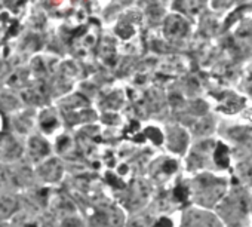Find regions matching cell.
Masks as SVG:
<instances>
[{"label":"cell","mask_w":252,"mask_h":227,"mask_svg":"<svg viewBox=\"0 0 252 227\" xmlns=\"http://www.w3.org/2000/svg\"><path fill=\"white\" fill-rule=\"evenodd\" d=\"M132 33H134V30H132L131 26H128V24H122V26H119V34H120L122 37L128 39L129 36H132Z\"/></svg>","instance_id":"14"},{"label":"cell","mask_w":252,"mask_h":227,"mask_svg":"<svg viewBox=\"0 0 252 227\" xmlns=\"http://www.w3.org/2000/svg\"><path fill=\"white\" fill-rule=\"evenodd\" d=\"M40 37L39 36H36V34H32V36H29L27 39H26V42H24V46L29 49V51H36V49H39L42 45H40Z\"/></svg>","instance_id":"12"},{"label":"cell","mask_w":252,"mask_h":227,"mask_svg":"<svg viewBox=\"0 0 252 227\" xmlns=\"http://www.w3.org/2000/svg\"><path fill=\"white\" fill-rule=\"evenodd\" d=\"M184 227H221L218 220L206 211H189L184 217Z\"/></svg>","instance_id":"1"},{"label":"cell","mask_w":252,"mask_h":227,"mask_svg":"<svg viewBox=\"0 0 252 227\" xmlns=\"http://www.w3.org/2000/svg\"><path fill=\"white\" fill-rule=\"evenodd\" d=\"M24 2H26V0H5L6 6H8L11 11H14V12H18V11L23 8Z\"/></svg>","instance_id":"13"},{"label":"cell","mask_w":252,"mask_h":227,"mask_svg":"<svg viewBox=\"0 0 252 227\" xmlns=\"http://www.w3.org/2000/svg\"><path fill=\"white\" fill-rule=\"evenodd\" d=\"M37 174L42 180L48 183H55L63 177V163L58 159H48L39 166Z\"/></svg>","instance_id":"2"},{"label":"cell","mask_w":252,"mask_h":227,"mask_svg":"<svg viewBox=\"0 0 252 227\" xmlns=\"http://www.w3.org/2000/svg\"><path fill=\"white\" fill-rule=\"evenodd\" d=\"M46 86L39 82L36 85H33L32 88H27L21 92V98L29 102V104H42L46 99Z\"/></svg>","instance_id":"4"},{"label":"cell","mask_w":252,"mask_h":227,"mask_svg":"<svg viewBox=\"0 0 252 227\" xmlns=\"http://www.w3.org/2000/svg\"><path fill=\"white\" fill-rule=\"evenodd\" d=\"M0 227H2V226H0Z\"/></svg>","instance_id":"19"},{"label":"cell","mask_w":252,"mask_h":227,"mask_svg":"<svg viewBox=\"0 0 252 227\" xmlns=\"http://www.w3.org/2000/svg\"><path fill=\"white\" fill-rule=\"evenodd\" d=\"M26 227H37V226H36V224H34V223H33V224H27V226H26Z\"/></svg>","instance_id":"17"},{"label":"cell","mask_w":252,"mask_h":227,"mask_svg":"<svg viewBox=\"0 0 252 227\" xmlns=\"http://www.w3.org/2000/svg\"><path fill=\"white\" fill-rule=\"evenodd\" d=\"M249 80H252V68H251V73H249Z\"/></svg>","instance_id":"18"},{"label":"cell","mask_w":252,"mask_h":227,"mask_svg":"<svg viewBox=\"0 0 252 227\" xmlns=\"http://www.w3.org/2000/svg\"><path fill=\"white\" fill-rule=\"evenodd\" d=\"M29 152L34 161H40L49 155V144L39 137H32L29 140Z\"/></svg>","instance_id":"6"},{"label":"cell","mask_w":252,"mask_h":227,"mask_svg":"<svg viewBox=\"0 0 252 227\" xmlns=\"http://www.w3.org/2000/svg\"><path fill=\"white\" fill-rule=\"evenodd\" d=\"M27 80V71L26 70H17L15 73H12L8 79V85L14 86V88H20L26 83Z\"/></svg>","instance_id":"8"},{"label":"cell","mask_w":252,"mask_h":227,"mask_svg":"<svg viewBox=\"0 0 252 227\" xmlns=\"http://www.w3.org/2000/svg\"><path fill=\"white\" fill-rule=\"evenodd\" d=\"M6 128V119H5V115L2 111H0V134H2Z\"/></svg>","instance_id":"16"},{"label":"cell","mask_w":252,"mask_h":227,"mask_svg":"<svg viewBox=\"0 0 252 227\" xmlns=\"http://www.w3.org/2000/svg\"><path fill=\"white\" fill-rule=\"evenodd\" d=\"M32 70H33V73H34L37 77H42V76L46 73L45 63H43V60H42L40 57H37V58H34V60L32 61Z\"/></svg>","instance_id":"11"},{"label":"cell","mask_w":252,"mask_h":227,"mask_svg":"<svg viewBox=\"0 0 252 227\" xmlns=\"http://www.w3.org/2000/svg\"><path fill=\"white\" fill-rule=\"evenodd\" d=\"M243 175H245V178H246L248 181H252V162H249V163L245 166Z\"/></svg>","instance_id":"15"},{"label":"cell","mask_w":252,"mask_h":227,"mask_svg":"<svg viewBox=\"0 0 252 227\" xmlns=\"http://www.w3.org/2000/svg\"><path fill=\"white\" fill-rule=\"evenodd\" d=\"M187 21L178 15H172L166 20L165 24V33L169 39L175 40V39H181L186 32H187Z\"/></svg>","instance_id":"3"},{"label":"cell","mask_w":252,"mask_h":227,"mask_svg":"<svg viewBox=\"0 0 252 227\" xmlns=\"http://www.w3.org/2000/svg\"><path fill=\"white\" fill-rule=\"evenodd\" d=\"M40 125H42V130L51 131V130L57 128V119L54 115H51V113H43L42 119H40Z\"/></svg>","instance_id":"9"},{"label":"cell","mask_w":252,"mask_h":227,"mask_svg":"<svg viewBox=\"0 0 252 227\" xmlns=\"http://www.w3.org/2000/svg\"><path fill=\"white\" fill-rule=\"evenodd\" d=\"M11 180H12V174L5 166H0V193L8 187Z\"/></svg>","instance_id":"10"},{"label":"cell","mask_w":252,"mask_h":227,"mask_svg":"<svg viewBox=\"0 0 252 227\" xmlns=\"http://www.w3.org/2000/svg\"><path fill=\"white\" fill-rule=\"evenodd\" d=\"M236 42L239 46L252 45V24H243L236 33Z\"/></svg>","instance_id":"7"},{"label":"cell","mask_w":252,"mask_h":227,"mask_svg":"<svg viewBox=\"0 0 252 227\" xmlns=\"http://www.w3.org/2000/svg\"><path fill=\"white\" fill-rule=\"evenodd\" d=\"M18 209V199L14 195H0V220L9 218Z\"/></svg>","instance_id":"5"}]
</instances>
